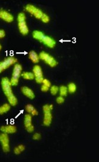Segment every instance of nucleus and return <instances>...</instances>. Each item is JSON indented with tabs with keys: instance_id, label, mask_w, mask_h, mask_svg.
<instances>
[{
	"instance_id": "f257e3e1",
	"label": "nucleus",
	"mask_w": 99,
	"mask_h": 162,
	"mask_svg": "<svg viewBox=\"0 0 99 162\" xmlns=\"http://www.w3.org/2000/svg\"><path fill=\"white\" fill-rule=\"evenodd\" d=\"M1 84L3 91L7 97L9 103L12 106H16L18 103V100L13 93L10 80L7 77L3 78L1 81Z\"/></svg>"
},
{
	"instance_id": "f03ea898",
	"label": "nucleus",
	"mask_w": 99,
	"mask_h": 162,
	"mask_svg": "<svg viewBox=\"0 0 99 162\" xmlns=\"http://www.w3.org/2000/svg\"><path fill=\"white\" fill-rule=\"evenodd\" d=\"M22 74V66L21 64L16 63L14 64V67L12 71V78L10 80V83L12 86H16L19 82V78Z\"/></svg>"
},
{
	"instance_id": "7ed1b4c3",
	"label": "nucleus",
	"mask_w": 99,
	"mask_h": 162,
	"mask_svg": "<svg viewBox=\"0 0 99 162\" xmlns=\"http://www.w3.org/2000/svg\"><path fill=\"white\" fill-rule=\"evenodd\" d=\"M39 60H42L51 67H55V66H57L58 64L57 61L55 60L54 57H53L52 55H49V53L44 51L39 53Z\"/></svg>"
},
{
	"instance_id": "20e7f679",
	"label": "nucleus",
	"mask_w": 99,
	"mask_h": 162,
	"mask_svg": "<svg viewBox=\"0 0 99 162\" xmlns=\"http://www.w3.org/2000/svg\"><path fill=\"white\" fill-rule=\"evenodd\" d=\"M25 10L26 12L35 16L36 19L40 20L43 14V12L40 9L32 4H27L25 6Z\"/></svg>"
},
{
	"instance_id": "39448f33",
	"label": "nucleus",
	"mask_w": 99,
	"mask_h": 162,
	"mask_svg": "<svg viewBox=\"0 0 99 162\" xmlns=\"http://www.w3.org/2000/svg\"><path fill=\"white\" fill-rule=\"evenodd\" d=\"M17 60L14 57H9L0 62V74L2 73L4 70H6L11 66L15 64Z\"/></svg>"
},
{
	"instance_id": "423d86ee",
	"label": "nucleus",
	"mask_w": 99,
	"mask_h": 162,
	"mask_svg": "<svg viewBox=\"0 0 99 162\" xmlns=\"http://www.w3.org/2000/svg\"><path fill=\"white\" fill-rule=\"evenodd\" d=\"M32 72L34 75L35 81L38 84H42L44 77L42 67L39 65H35L33 67Z\"/></svg>"
},
{
	"instance_id": "0eeeda50",
	"label": "nucleus",
	"mask_w": 99,
	"mask_h": 162,
	"mask_svg": "<svg viewBox=\"0 0 99 162\" xmlns=\"http://www.w3.org/2000/svg\"><path fill=\"white\" fill-rule=\"evenodd\" d=\"M0 142L1 143L3 151L7 153L10 151V144H9V137L8 134L5 133H1V137H0Z\"/></svg>"
},
{
	"instance_id": "6e6552de",
	"label": "nucleus",
	"mask_w": 99,
	"mask_h": 162,
	"mask_svg": "<svg viewBox=\"0 0 99 162\" xmlns=\"http://www.w3.org/2000/svg\"><path fill=\"white\" fill-rule=\"evenodd\" d=\"M0 18L7 23H12L14 20V17L8 11L0 10Z\"/></svg>"
},
{
	"instance_id": "1a4fd4ad",
	"label": "nucleus",
	"mask_w": 99,
	"mask_h": 162,
	"mask_svg": "<svg viewBox=\"0 0 99 162\" xmlns=\"http://www.w3.org/2000/svg\"><path fill=\"white\" fill-rule=\"evenodd\" d=\"M40 41L49 48H54L56 45V41L49 36L44 35Z\"/></svg>"
},
{
	"instance_id": "9d476101",
	"label": "nucleus",
	"mask_w": 99,
	"mask_h": 162,
	"mask_svg": "<svg viewBox=\"0 0 99 162\" xmlns=\"http://www.w3.org/2000/svg\"><path fill=\"white\" fill-rule=\"evenodd\" d=\"M0 131H1L3 133H5L7 134H12L15 133L17 131V129L15 126L13 125H4L0 128Z\"/></svg>"
},
{
	"instance_id": "9b49d317",
	"label": "nucleus",
	"mask_w": 99,
	"mask_h": 162,
	"mask_svg": "<svg viewBox=\"0 0 99 162\" xmlns=\"http://www.w3.org/2000/svg\"><path fill=\"white\" fill-rule=\"evenodd\" d=\"M18 28L19 32L23 35H27L29 32V29L26 21L18 22Z\"/></svg>"
},
{
	"instance_id": "f8f14e48",
	"label": "nucleus",
	"mask_w": 99,
	"mask_h": 162,
	"mask_svg": "<svg viewBox=\"0 0 99 162\" xmlns=\"http://www.w3.org/2000/svg\"><path fill=\"white\" fill-rule=\"evenodd\" d=\"M22 92L23 94L30 99H33L35 98V94L32 90L28 86H23L22 87Z\"/></svg>"
},
{
	"instance_id": "ddd939ff",
	"label": "nucleus",
	"mask_w": 99,
	"mask_h": 162,
	"mask_svg": "<svg viewBox=\"0 0 99 162\" xmlns=\"http://www.w3.org/2000/svg\"><path fill=\"white\" fill-rule=\"evenodd\" d=\"M52 121V115L51 112L44 113L43 123L45 126H49Z\"/></svg>"
},
{
	"instance_id": "4468645a",
	"label": "nucleus",
	"mask_w": 99,
	"mask_h": 162,
	"mask_svg": "<svg viewBox=\"0 0 99 162\" xmlns=\"http://www.w3.org/2000/svg\"><path fill=\"white\" fill-rule=\"evenodd\" d=\"M29 58L32 61V63H38L39 61V55L34 50H31L29 52Z\"/></svg>"
},
{
	"instance_id": "2eb2a0df",
	"label": "nucleus",
	"mask_w": 99,
	"mask_h": 162,
	"mask_svg": "<svg viewBox=\"0 0 99 162\" xmlns=\"http://www.w3.org/2000/svg\"><path fill=\"white\" fill-rule=\"evenodd\" d=\"M11 105L9 103H4L0 106V115L4 114L10 110Z\"/></svg>"
},
{
	"instance_id": "dca6fc26",
	"label": "nucleus",
	"mask_w": 99,
	"mask_h": 162,
	"mask_svg": "<svg viewBox=\"0 0 99 162\" xmlns=\"http://www.w3.org/2000/svg\"><path fill=\"white\" fill-rule=\"evenodd\" d=\"M24 124L25 128H27L28 127L32 125V116L31 114H28L25 116Z\"/></svg>"
},
{
	"instance_id": "f3484780",
	"label": "nucleus",
	"mask_w": 99,
	"mask_h": 162,
	"mask_svg": "<svg viewBox=\"0 0 99 162\" xmlns=\"http://www.w3.org/2000/svg\"><path fill=\"white\" fill-rule=\"evenodd\" d=\"M44 33L42 32V31L39 30H35L32 33V37L35 40H36L38 41H40V40H42V38H43V35H44Z\"/></svg>"
},
{
	"instance_id": "a211bd4d",
	"label": "nucleus",
	"mask_w": 99,
	"mask_h": 162,
	"mask_svg": "<svg viewBox=\"0 0 99 162\" xmlns=\"http://www.w3.org/2000/svg\"><path fill=\"white\" fill-rule=\"evenodd\" d=\"M24 79L28 80H32L35 78L34 75L32 72H24L21 75Z\"/></svg>"
},
{
	"instance_id": "6ab92c4d",
	"label": "nucleus",
	"mask_w": 99,
	"mask_h": 162,
	"mask_svg": "<svg viewBox=\"0 0 99 162\" xmlns=\"http://www.w3.org/2000/svg\"><path fill=\"white\" fill-rule=\"evenodd\" d=\"M59 93H60V96L66 97L68 94V87L66 86H61L59 87Z\"/></svg>"
},
{
	"instance_id": "aec40b11",
	"label": "nucleus",
	"mask_w": 99,
	"mask_h": 162,
	"mask_svg": "<svg viewBox=\"0 0 99 162\" xmlns=\"http://www.w3.org/2000/svg\"><path fill=\"white\" fill-rule=\"evenodd\" d=\"M67 87H68V93H70V94L75 93L76 90H77V86L74 83H70L68 85Z\"/></svg>"
},
{
	"instance_id": "412c9836",
	"label": "nucleus",
	"mask_w": 99,
	"mask_h": 162,
	"mask_svg": "<svg viewBox=\"0 0 99 162\" xmlns=\"http://www.w3.org/2000/svg\"><path fill=\"white\" fill-rule=\"evenodd\" d=\"M53 105L52 104H45L43 106V111L44 113L46 112H51L53 109Z\"/></svg>"
},
{
	"instance_id": "4be33fe9",
	"label": "nucleus",
	"mask_w": 99,
	"mask_h": 162,
	"mask_svg": "<svg viewBox=\"0 0 99 162\" xmlns=\"http://www.w3.org/2000/svg\"><path fill=\"white\" fill-rule=\"evenodd\" d=\"M49 91L52 95H55L59 92V87L55 85L51 86L49 89Z\"/></svg>"
},
{
	"instance_id": "5701e85b",
	"label": "nucleus",
	"mask_w": 99,
	"mask_h": 162,
	"mask_svg": "<svg viewBox=\"0 0 99 162\" xmlns=\"http://www.w3.org/2000/svg\"><path fill=\"white\" fill-rule=\"evenodd\" d=\"M26 20V16L25 13L23 12H20L19 13L18 16H17V21L18 22H22V21H25Z\"/></svg>"
},
{
	"instance_id": "b1692460",
	"label": "nucleus",
	"mask_w": 99,
	"mask_h": 162,
	"mask_svg": "<svg viewBox=\"0 0 99 162\" xmlns=\"http://www.w3.org/2000/svg\"><path fill=\"white\" fill-rule=\"evenodd\" d=\"M42 21L44 23H48L49 21H50V17L48 15H47L46 13H43L42 18H41V19Z\"/></svg>"
},
{
	"instance_id": "393cba45",
	"label": "nucleus",
	"mask_w": 99,
	"mask_h": 162,
	"mask_svg": "<svg viewBox=\"0 0 99 162\" xmlns=\"http://www.w3.org/2000/svg\"><path fill=\"white\" fill-rule=\"evenodd\" d=\"M35 109L34 106L31 104H28L26 107H25V109L27 112H28L29 114H31V112L33 111V110Z\"/></svg>"
},
{
	"instance_id": "a878e982",
	"label": "nucleus",
	"mask_w": 99,
	"mask_h": 162,
	"mask_svg": "<svg viewBox=\"0 0 99 162\" xmlns=\"http://www.w3.org/2000/svg\"><path fill=\"white\" fill-rule=\"evenodd\" d=\"M56 102L58 104H62L65 102V98L62 96H59L56 99Z\"/></svg>"
},
{
	"instance_id": "bb28decb",
	"label": "nucleus",
	"mask_w": 99,
	"mask_h": 162,
	"mask_svg": "<svg viewBox=\"0 0 99 162\" xmlns=\"http://www.w3.org/2000/svg\"><path fill=\"white\" fill-rule=\"evenodd\" d=\"M42 84H44L49 87H51V81L48 80V79H46V78H44L43 80V82H42Z\"/></svg>"
},
{
	"instance_id": "cd10ccee",
	"label": "nucleus",
	"mask_w": 99,
	"mask_h": 162,
	"mask_svg": "<svg viewBox=\"0 0 99 162\" xmlns=\"http://www.w3.org/2000/svg\"><path fill=\"white\" fill-rule=\"evenodd\" d=\"M32 138L34 140H39V139L41 138V134L38 132H36V133L33 134V135L32 136Z\"/></svg>"
},
{
	"instance_id": "c85d7f7f",
	"label": "nucleus",
	"mask_w": 99,
	"mask_h": 162,
	"mask_svg": "<svg viewBox=\"0 0 99 162\" xmlns=\"http://www.w3.org/2000/svg\"><path fill=\"white\" fill-rule=\"evenodd\" d=\"M49 89H50V87H49L44 84H42V86L41 87V91L43 92H47L49 91Z\"/></svg>"
},
{
	"instance_id": "c756f323",
	"label": "nucleus",
	"mask_w": 99,
	"mask_h": 162,
	"mask_svg": "<svg viewBox=\"0 0 99 162\" xmlns=\"http://www.w3.org/2000/svg\"><path fill=\"white\" fill-rule=\"evenodd\" d=\"M26 129L27 132H28L29 133H32V132H33L34 131L35 128H34V126H33V124H32V125L28 127L27 128H26Z\"/></svg>"
},
{
	"instance_id": "7c9ffc66",
	"label": "nucleus",
	"mask_w": 99,
	"mask_h": 162,
	"mask_svg": "<svg viewBox=\"0 0 99 162\" xmlns=\"http://www.w3.org/2000/svg\"><path fill=\"white\" fill-rule=\"evenodd\" d=\"M13 153L15 155H19L22 153V151L19 150V149L18 148V146H16L13 149Z\"/></svg>"
},
{
	"instance_id": "2f4dec72",
	"label": "nucleus",
	"mask_w": 99,
	"mask_h": 162,
	"mask_svg": "<svg viewBox=\"0 0 99 162\" xmlns=\"http://www.w3.org/2000/svg\"><path fill=\"white\" fill-rule=\"evenodd\" d=\"M6 36V32L4 30H0V39L3 38Z\"/></svg>"
},
{
	"instance_id": "473e14b6",
	"label": "nucleus",
	"mask_w": 99,
	"mask_h": 162,
	"mask_svg": "<svg viewBox=\"0 0 99 162\" xmlns=\"http://www.w3.org/2000/svg\"><path fill=\"white\" fill-rule=\"evenodd\" d=\"M17 146H18V148L19 149V150H20V151H22V152H23V151L25 150V149H26L25 146L23 145H19Z\"/></svg>"
},
{
	"instance_id": "72a5a7b5",
	"label": "nucleus",
	"mask_w": 99,
	"mask_h": 162,
	"mask_svg": "<svg viewBox=\"0 0 99 162\" xmlns=\"http://www.w3.org/2000/svg\"><path fill=\"white\" fill-rule=\"evenodd\" d=\"M38 111L35 109V108L33 110V111H32V112H31V115L32 116H36V115H38Z\"/></svg>"
},
{
	"instance_id": "f704fd0d",
	"label": "nucleus",
	"mask_w": 99,
	"mask_h": 162,
	"mask_svg": "<svg viewBox=\"0 0 99 162\" xmlns=\"http://www.w3.org/2000/svg\"><path fill=\"white\" fill-rule=\"evenodd\" d=\"M1 49H2V46L1 45V44H0V50H1Z\"/></svg>"
},
{
	"instance_id": "c9c22d12",
	"label": "nucleus",
	"mask_w": 99,
	"mask_h": 162,
	"mask_svg": "<svg viewBox=\"0 0 99 162\" xmlns=\"http://www.w3.org/2000/svg\"><path fill=\"white\" fill-rule=\"evenodd\" d=\"M1 133H0V137H1Z\"/></svg>"
}]
</instances>
